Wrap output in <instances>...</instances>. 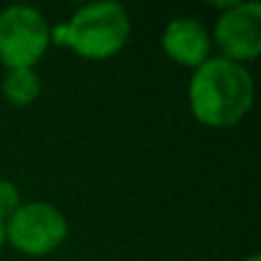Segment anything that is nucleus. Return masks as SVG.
<instances>
[{
  "mask_svg": "<svg viewBox=\"0 0 261 261\" xmlns=\"http://www.w3.org/2000/svg\"><path fill=\"white\" fill-rule=\"evenodd\" d=\"M253 74L248 67L236 64L223 57H210L197 69H192L187 102L192 118L205 128H233L238 125L253 105Z\"/></svg>",
  "mask_w": 261,
  "mask_h": 261,
  "instance_id": "1",
  "label": "nucleus"
},
{
  "mask_svg": "<svg viewBox=\"0 0 261 261\" xmlns=\"http://www.w3.org/2000/svg\"><path fill=\"white\" fill-rule=\"evenodd\" d=\"M130 39V16L123 6L97 0L77 8L64 23L51 29V44L74 51L82 59L102 62L125 49Z\"/></svg>",
  "mask_w": 261,
  "mask_h": 261,
  "instance_id": "2",
  "label": "nucleus"
},
{
  "mask_svg": "<svg viewBox=\"0 0 261 261\" xmlns=\"http://www.w3.org/2000/svg\"><path fill=\"white\" fill-rule=\"evenodd\" d=\"M51 46V26L34 6L0 11V62L6 69H34Z\"/></svg>",
  "mask_w": 261,
  "mask_h": 261,
  "instance_id": "3",
  "label": "nucleus"
},
{
  "mask_svg": "<svg viewBox=\"0 0 261 261\" xmlns=\"http://www.w3.org/2000/svg\"><path fill=\"white\" fill-rule=\"evenodd\" d=\"M69 233L64 213L44 200L21 202L18 210L3 223L6 243H11L23 256H49L54 253Z\"/></svg>",
  "mask_w": 261,
  "mask_h": 261,
  "instance_id": "4",
  "label": "nucleus"
},
{
  "mask_svg": "<svg viewBox=\"0 0 261 261\" xmlns=\"http://www.w3.org/2000/svg\"><path fill=\"white\" fill-rule=\"evenodd\" d=\"M213 44L218 46V57L230 59L236 64H248L261 54V3L246 0L233 3L220 11L215 29L210 34Z\"/></svg>",
  "mask_w": 261,
  "mask_h": 261,
  "instance_id": "5",
  "label": "nucleus"
},
{
  "mask_svg": "<svg viewBox=\"0 0 261 261\" xmlns=\"http://www.w3.org/2000/svg\"><path fill=\"white\" fill-rule=\"evenodd\" d=\"M162 49L174 64L187 67V69H197L202 62L210 59L213 39H210V31L197 18L179 16L164 26Z\"/></svg>",
  "mask_w": 261,
  "mask_h": 261,
  "instance_id": "6",
  "label": "nucleus"
},
{
  "mask_svg": "<svg viewBox=\"0 0 261 261\" xmlns=\"http://www.w3.org/2000/svg\"><path fill=\"white\" fill-rule=\"evenodd\" d=\"M0 90H3V97L11 105L29 108L41 95V80H39L36 69H6Z\"/></svg>",
  "mask_w": 261,
  "mask_h": 261,
  "instance_id": "7",
  "label": "nucleus"
},
{
  "mask_svg": "<svg viewBox=\"0 0 261 261\" xmlns=\"http://www.w3.org/2000/svg\"><path fill=\"white\" fill-rule=\"evenodd\" d=\"M21 205V192L11 179H0V223H6Z\"/></svg>",
  "mask_w": 261,
  "mask_h": 261,
  "instance_id": "8",
  "label": "nucleus"
},
{
  "mask_svg": "<svg viewBox=\"0 0 261 261\" xmlns=\"http://www.w3.org/2000/svg\"><path fill=\"white\" fill-rule=\"evenodd\" d=\"M6 246V236H3V223H0V248Z\"/></svg>",
  "mask_w": 261,
  "mask_h": 261,
  "instance_id": "9",
  "label": "nucleus"
},
{
  "mask_svg": "<svg viewBox=\"0 0 261 261\" xmlns=\"http://www.w3.org/2000/svg\"><path fill=\"white\" fill-rule=\"evenodd\" d=\"M246 261H261V256H258V253H251V256H248Z\"/></svg>",
  "mask_w": 261,
  "mask_h": 261,
  "instance_id": "10",
  "label": "nucleus"
}]
</instances>
